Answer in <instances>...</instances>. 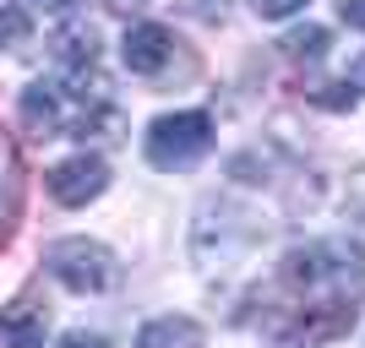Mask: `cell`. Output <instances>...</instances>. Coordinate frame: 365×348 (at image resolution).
Returning a JSON list of instances; mask_svg holds the SVG:
<instances>
[{
  "instance_id": "6da1fadb",
  "label": "cell",
  "mask_w": 365,
  "mask_h": 348,
  "mask_svg": "<svg viewBox=\"0 0 365 348\" xmlns=\"http://www.w3.org/2000/svg\"><path fill=\"white\" fill-rule=\"evenodd\" d=\"M284 278L294 288L327 300H360L365 288V245L360 240H305L284 256Z\"/></svg>"
},
{
  "instance_id": "7a4b0ae2",
  "label": "cell",
  "mask_w": 365,
  "mask_h": 348,
  "mask_svg": "<svg viewBox=\"0 0 365 348\" xmlns=\"http://www.w3.org/2000/svg\"><path fill=\"white\" fill-rule=\"evenodd\" d=\"M44 273L61 278L71 294H104V288L120 283V261L109 245L88 240V234H66V240L44 245Z\"/></svg>"
},
{
  "instance_id": "3957f363",
  "label": "cell",
  "mask_w": 365,
  "mask_h": 348,
  "mask_svg": "<svg viewBox=\"0 0 365 348\" xmlns=\"http://www.w3.org/2000/svg\"><path fill=\"white\" fill-rule=\"evenodd\" d=\"M207 147H213V115H202V109L158 115L148 125V142H142L153 169H191Z\"/></svg>"
},
{
  "instance_id": "277c9868",
  "label": "cell",
  "mask_w": 365,
  "mask_h": 348,
  "mask_svg": "<svg viewBox=\"0 0 365 348\" xmlns=\"http://www.w3.org/2000/svg\"><path fill=\"white\" fill-rule=\"evenodd\" d=\"M213 234H218V245H207V251L197 256L202 267H213V261H235L245 245H257L262 240V218L251 207H235V201H202V218H197L191 245L213 240Z\"/></svg>"
},
{
  "instance_id": "5b68a950",
  "label": "cell",
  "mask_w": 365,
  "mask_h": 348,
  "mask_svg": "<svg viewBox=\"0 0 365 348\" xmlns=\"http://www.w3.org/2000/svg\"><path fill=\"white\" fill-rule=\"evenodd\" d=\"M44 185H49V196L61 201V207H88V201H98L109 191V164L93 158V152H76V158H66V164L49 169Z\"/></svg>"
},
{
  "instance_id": "8992f818",
  "label": "cell",
  "mask_w": 365,
  "mask_h": 348,
  "mask_svg": "<svg viewBox=\"0 0 365 348\" xmlns=\"http://www.w3.org/2000/svg\"><path fill=\"white\" fill-rule=\"evenodd\" d=\"M120 55L137 76H158L169 65V55H175V38H169V28H158V22H137V28H125Z\"/></svg>"
},
{
  "instance_id": "52a82bcc",
  "label": "cell",
  "mask_w": 365,
  "mask_h": 348,
  "mask_svg": "<svg viewBox=\"0 0 365 348\" xmlns=\"http://www.w3.org/2000/svg\"><path fill=\"white\" fill-rule=\"evenodd\" d=\"M49 316L38 305H0V348H44Z\"/></svg>"
},
{
  "instance_id": "ba28073f",
  "label": "cell",
  "mask_w": 365,
  "mask_h": 348,
  "mask_svg": "<svg viewBox=\"0 0 365 348\" xmlns=\"http://www.w3.org/2000/svg\"><path fill=\"white\" fill-rule=\"evenodd\" d=\"M207 332H202L197 316H153L137 332V348H202Z\"/></svg>"
},
{
  "instance_id": "9c48e42d",
  "label": "cell",
  "mask_w": 365,
  "mask_h": 348,
  "mask_svg": "<svg viewBox=\"0 0 365 348\" xmlns=\"http://www.w3.org/2000/svg\"><path fill=\"white\" fill-rule=\"evenodd\" d=\"M61 98H55V88H44V82H33V88H22V125H28L33 137H61Z\"/></svg>"
},
{
  "instance_id": "30bf717a",
  "label": "cell",
  "mask_w": 365,
  "mask_h": 348,
  "mask_svg": "<svg viewBox=\"0 0 365 348\" xmlns=\"http://www.w3.org/2000/svg\"><path fill=\"white\" fill-rule=\"evenodd\" d=\"M55 60L71 65V71H88V65L98 60V33H93V22H71V28L55 33Z\"/></svg>"
},
{
  "instance_id": "8fae6325",
  "label": "cell",
  "mask_w": 365,
  "mask_h": 348,
  "mask_svg": "<svg viewBox=\"0 0 365 348\" xmlns=\"http://www.w3.org/2000/svg\"><path fill=\"white\" fill-rule=\"evenodd\" d=\"M327 28H317V22H305V28H294V33H284V55L289 60H322L327 55Z\"/></svg>"
},
{
  "instance_id": "7c38bea8",
  "label": "cell",
  "mask_w": 365,
  "mask_h": 348,
  "mask_svg": "<svg viewBox=\"0 0 365 348\" xmlns=\"http://www.w3.org/2000/svg\"><path fill=\"white\" fill-rule=\"evenodd\" d=\"M344 212H349L354 234L365 240V169H354V174H349V191H344Z\"/></svg>"
},
{
  "instance_id": "4fadbf2b",
  "label": "cell",
  "mask_w": 365,
  "mask_h": 348,
  "mask_svg": "<svg viewBox=\"0 0 365 348\" xmlns=\"http://www.w3.org/2000/svg\"><path fill=\"white\" fill-rule=\"evenodd\" d=\"M22 33H28V16L16 11V6H0V49L22 44Z\"/></svg>"
},
{
  "instance_id": "5bb4252c",
  "label": "cell",
  "mask_w": 365,
  "mask_h": 348,
  "mask_svg": "<svg viewBox=\"0 0 365 348\" xmlns=\"http://www.w3.org/2000/svg\"><path fill=\"white\" fill-rule=\"evenodd\" d=\"M251 6H257V16H262V22H284V16L305 11L311 0H251Z\"/></svg>"
},
{
  "instance_id": "9a60e30c",
  "label": "cell",
  "mask_w": 365,
  "mask_h": 348,
  "mask_svg": "<svg viewBox=\"0 0 365 348\" xmlns=\"http://www.w3.org/2000/svg\"><path fill=\"white\" fill-rule=\"evenodd\" d=\"M185 16H197V22H224L229 16V0H180Z\"/></svg>"
},
{
  "instance_id": "2e32d148",
  "label": "cell",
  "mask_w": 365,
  "mask_h": 348,
  "mask_svg": "<svg viewBox=\"0 0 365 348\" xmlns=\"http://www.w3.org/2000/svg\"><path fill=\"white\" fill-rule=\"evenodd\" d=\"M61 348H115V343H109V337H98V332H82V327H76V332L61 337Z\"/></svg>"
},
{
  "instance_id": "e0dca14e",
  "label": "cell",
  "mask_w": 365,
  "mask_h": 348,
  "mask_svg": "<svg viewBox=\"0 0 365 348\" xmlns=\"http://www.w3.org/2000/svg\"><path fill=\"white\" fill-rule=\"evenodd\" d=\"M338 16H344L354 33H365V0H338Z\"/></svg>"
},
{
  "instance_id": "ac0fdd59",
  "label": "cell",
  "mask_w": 365,
  "mask_h": 348,
  "mask_svg": "<svg viewBox=\"0 0 365 348\" xmlns=\"http://www.w3.org/2000/svg\"><path fill=\"white\" fill-rule=\"evenodd\" d=\"M28 6H33V11H55V16H61V11H71L76 0H28Z\"/></svg>"
},
{
  "instance_id": "d6986e66",
  "label": "cell",
  "mask_w": 365,
  "mask_h": 348,
  "mask_svg": "<svg viewBox=\"0 0 365 348\" xmlns=\"http://www.w3.org/2000/svg\"><path fill=\"white\" fill-rule=\"evenodd\" d=\"M349 88L365 93V55H354V60H349Z\"/></svg>"
},
{
  "instance_id": "ffe728a7",
  "label": "cell",
  "mask_w": 365,
  "mask_h": 348,
  "mask_svg": "<svg viewBox=\"0 0 365 348\" xmlns=\"http://www.w3.org/2000/svg\"><path fill=\"white\" fill-rule=\"evenodd\" d=\"M98 6H104V11H120V16H125V11H137L142 0H98Z\"/></svg>"
},
{
  "instance_id": "44dd1931",
  "label": "cell",
  "mask_w": 365,
  "mask_h": 348,
  "mask_svg": "<svg viewBox=\"0 0 365 348\" xmlns=\"http://www.w3.org/2000/svg\"><path fill=\"white\" fill-rule=\"evenodd\" d=\"M0 6H6V0H0Z\"/></svg>"
}]
</instances>
